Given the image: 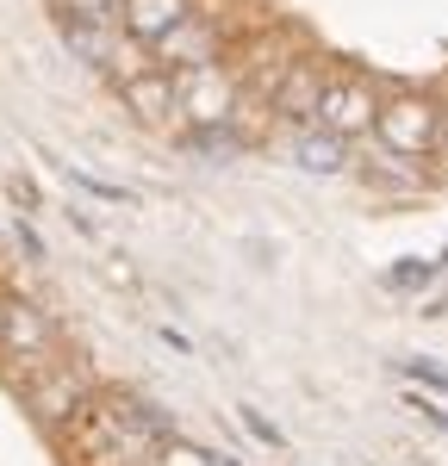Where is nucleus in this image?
I'll use <instances>...</instances> for the list:
<instances>
[{"instance_id":"nucleus-1","label":"nucleus","mask_w":448,"mask_h":466,"mask_svg":"<svg viewBox=\"0 0 448 466\" xmlns=\"http://www.w3.org/2000/svg\"><path fill=\"white\" fill-rule=\"evenodd\" d=\"M243 106V87L224 63L175 75V118H187V131H224Z\"/></svg>"},{"instance_id":"nucleus-2","label":"nucleus","mask_w":448,"mask_h":466,"mask_svg":"<svg viewBox=\"0 0 448 466\" xmlns=\"http://www.w3.org/2000/svg\"><path fill=\"white\" fill-rule=\"evenodd\" d=\"M373 137H380V149H386V156L417 162V156H430V149L443 144V112L430 106L423 94H392V100H380Z\"/></svg>"},{"instance_id":"nucleus-3","label":"nucleus","mask_w":448,"mask_h":466,"mask_svg":"<svg viewBox=\"0 0 448 466\" xmlns=\"http://www.w3.org/2000/svg\"><path fill=\"white\" fill-rule=\"evenodd\" d=\"M50 349H56V329L50 318L37 311L32 299H19V292H0V355L13 360V367H50Z\"/></svg>"},{"instance_id":"nucleus-4","label":"nucleus","mask_w":448,"mask_h":466,"mask_svg":"<svg viewBox=\"0 0 448 466\" xmlns=\"http://www.w3.org/2000/svg\"><path fill=\"white\" fill-rule=\"evenodd\" d=\"M373 118H380V100H373L368 81H324V100H318V131H331L342 144H355V137H368Z\"/></svg>"},{"instance_id":"nucleus-5","label":"nucleus","mask_w":448,"mask_h":466,"mask_svg":"<svg viewBox=\"0 0 448 466\" xmlns=\"http://www.w3.org/2000/svg\"><path fill=\"white\" fill-rule=\"evenodd\" d=\"M149 63H156L162 75H187V69L219 63V25H212V19H199V13H187L181 25L149 50Z\"/></svg>"},{"instance_id":"nucleus-6","label":"nucleus","mask_w":448,"mask_h":466,"mask_svg":"<svg viewBox=\"0 0 448 466\" xmlns=\"http://www.w3.org/2000/svg\"><path fill=\"white\" fill-rule=\"evenodd\" d=\"M187 13H193V0H125L118 6V32L131 37V44H144V50H156Z\"/></svg>"},{"instance_id":"nucleus-7","label":"nucleus","mask_w":448,"mask_h":466,"mask_svg":"<svg viewBox=\"0 0 448 466\" xmlns=\"http://www.w3.org/2000/svg\"><path fill=\"white\" fill-rule=\"evenodd\" d=\"M318 100H324V69L299 56L293 69H287V81L274 87V100H268V106H274V118H287V125L299 131V125H311V118H318Z\"/></svg>"},{"instance_id":"nucleus-8","label":"nucleus","mask_w":448,"mask_h":466,"mask_svg":"<svg viewBox=\"0 0 448 466\" xmlns=\"http://www.w3.org/2000/svg\"><path fill=\"white\" fill-rule=\"evenodd\" d=\"M287 156H293L305 175H342L349 168V144L331 137V131H318V125H299L293 137H287Z\"/></svg>"},{"instance_id":"nucleus-9","label":"nucleus","mask_w":448,"mask_h":466,"mask_svg":"<svg viewBox=\"0 0 448 466\" xmlns=\"http://www.w3.org/2000/svg\"><path fill=\"white\" fill-rule=\"evenodd\" d=\"M87 404V386L75 380V373H56V367H37L32 380V410H44L50 423H69L75 410Z\"/></svg>"},{"instance_id":"nucleus-10","label":"nucleus","mask_w":448,"mask_h":466,"mask_svg":"<svg viewBox=\"0 0 448 466\" xmlns=\"http://www.w3.org/2000/svg\"><path fill=\"white\" fill-rule=\"evenodd\" d=\"M118 94H125L131 118H144V125H168V118H175V75L149 69V75H137V81H125Z\"/></svg>"},{"instance_id":"nucleus-11","label":"nucleus","mask_w":448,"mask_h":466,"mask_svg":"<svg viewBox=\"0 0 448 466\" xmlns=\"http://www.w3.org/2000/svg\"><path fill=\"white\" fill-rule=\"evenodd\" d=\"M63 37H69L75 56H87V63H100V69H112V56H118V44H125L112 25H81V19H63Z\"/></svg>"},{"instance_id":"nucleus-12","label":"nucleus","mask_w":448,"mask_h":466,"mask_svg":"<svg viewBox=\"0 0 448 466\" xmlns=\"http://www.w3.org/2000/svg\"><path fill=\"white\" fill-rule=\"evenodd\" d=\"M187 149H193V156H237V149H249V144L224 125V131H187Z\"/></svg>"},{"instance_id":"nucleus-13","label":"nucleus","mask_w":448,"mask_h":466,"mask_svg":"<svg viewBox=\"0 0 448 466\" xmlns=\"http://www.w3.org/2000/svg\"><path fill=\"white\" fill-rule=\"evenodd\" d=\"M56 6H63V19H81V25H112L125 0H56Z\"/></svg>"},{"instance_id":"nucleus-14","label":"nucleus","mask_w":448,"mask_h":466,"mask_svg":"<svg viewBox=\"0 0 448 466\" xmlns=\"http://www.w3.org/2000/svg\"><path fill=\"white\" fill-rule=\"evenodd\" d=\"M156 466H224V461L206 454V448H193V441H175V435H168V441L156 448Z\"/></svg>"},{"instance_id":"nucleus-15","label":"nucleus","mask_w":448,"mask_h":466,"mask_svg":"<svg viewBox=\"0 0 448 466\" xmlns=\"http://www.w3.org/2000/svg\"><path fill=\"white\" fill-rule=\"evenodd\" d=\"M368 175L380 180V187H399V193H417V187H423V175H417V168H405L399 156H380V162H373Z\"/></svg>"},{"instance_id":"nucleus-16","label":"nucleus","mask_w":448,"mask_h":466,"mask_svg":"<svg viewBox=\"0 0 448 466\" xmlns=\"http://www.w3.org/2000/svg\"><path fill=\"white\" fill-rule=\"evenodd\" d=\"M69 180L81 187V193H94V199H112V206H131V199H137L131 187H112V180H100V175H81V168H69Z\"/></svg>"},{"instance_id":"nucleus-17","label":"nucleus","mask_w":448,"mask_h":466,"mask_svg":"<svg viewBox=\"0 0 448 466\" xmlns=\"http://www.w3.org/2000/svg\"><path fill=\"white\" fill-rule=\"evenodd\" d=\"M243 423H249L261 441H280V435H274V423H268V417H256V410H243Z\"/></svg>"},{"instance_id":"nucleus-18","label":"nucleus","mask_w":448,"mask_h":466,"mask_svg":"<svg viewBox=\"0 0 448 466\" xmlns=\"http://www.w3.org/2000/svg\"><path fill=\"white\" fill-rule=\"evenodd\" d=\"M443 149H448V118H443Z\"/></svg>"}]
</instances>
